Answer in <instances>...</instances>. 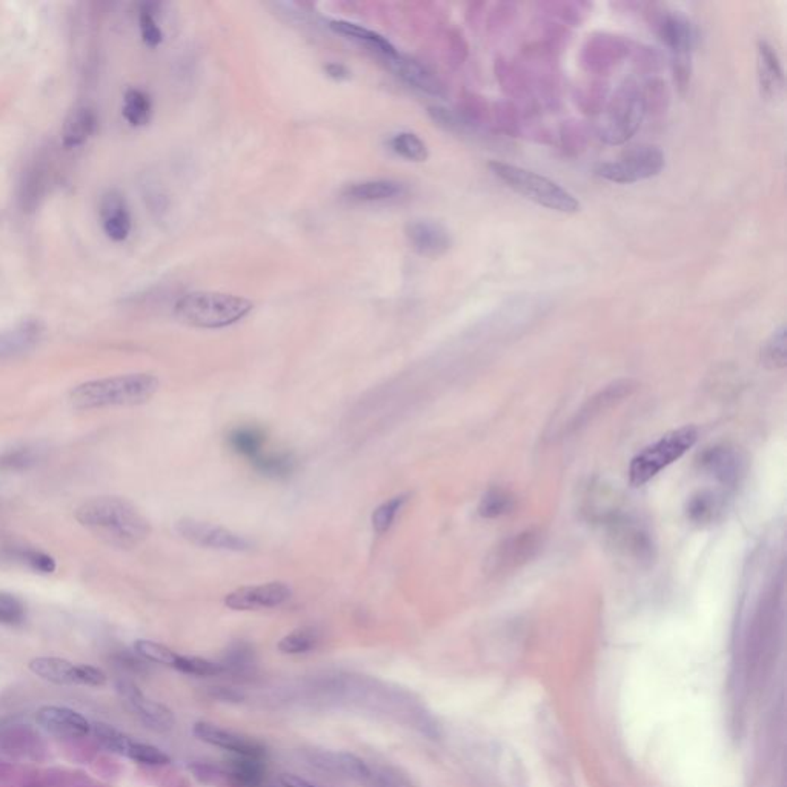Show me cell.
I'll return each instance as SVG.
<instances>
[{"mask_svg":"<svg viewBox=\"0 0 787 787\" xmlns=\"http://www.w3.org/2000/svg\"><path fill=\"white\" fill-rule=\"evenodd\" d=\"M620 498L610 485L597 481L582 492L578 509L588 523L603 532L608 545L618 556L640 566H651L655 560L653 535Z\"/></svg>","mask_w":787,"mask_h":787,"instance_id":"cell-1","label":"cell"},{"mask_svg":"<svg viewBox=\"0 0 787 787\" xmlns=\"http://www.w3.org/2000/svg\"><path fill=\"white\" fill-rule=\"evenodd\" d=\"M76 520L109 545L133 548L151 532L139 509L120 497H98L77 507Z\"/></svg>","mask_w":787,"mask_h":787,"instance_id":"cell-2","label":"cell"},{"mask_svg":"<svg viewBox=\"0 0 787 787\" xmlns=\"http://www.w3.org/2000/svg\"><path fill=\"white\" fill-rule=\"evenodd\" d=\"M160 382L152 374H128L82 383L70 394L76 410H98L108 406L142 405L159 391Z\"/></svg>","mask_w":787,"mask_h":787,"instance_id":"cell-3","label":"cell"},{"mask_svg":"<svg viewBox=\"0 0 787 787\" xmlns=\"http://www.w3.org/2000/svg\"><path fill=\"white\" fill-rule=\"evenodd\" d=\"M254 309L245 297L199 291L182 297L174 307L176 317L195 328L221 329L238 324Z\"/></svg>","mask_w":787,"mask_h":787,"instance_id":"cell-4","label":"cell"},{"mask_svg":"<svg viewBox=\"0 0 787 787\" xmlns=\"http://www.w3.org/2000/svg\"><path fill=\"white\" fill-rule=\"evenodd\" d=\"M600 114L599 135L604 143L618 146L631 141L646 116L640 83L636 79H626Z\"/></svg>","mask_w":787,"mask_h":787,"instance_id":"cell-5","label":"cell"},{"mask_svg":"<svg viewBox=\"0 0 787 787\" xmlns=\"http://www.w3.org/2000/svg\"><path fill=\"white\" fill-rule=\"evenodd\" d=\"M489 169L507 188L537 205L563 214H575L582 208L575 195L545 176L503 162L489 163Z\"/></svg>","mask_w":787,"mask_h":787,"instance_id":"cell-6","label":"cell"},{"mask_svg":"<svg viewBox=\"0 0 787 787\" xmlns=\"http://www.w3.org/2000/svg\"><path fill=\"white\" fill-rule=\"evenodd\" d=\"M698 438L694 427H683L664 434L657 442L649 445L642 453L636 454L629 466V480L634 486H643L653 480L669 464L681 459Z\"/></svg>","mask_w":787,"mask_h":787,"instance_id":"cell-7","label":"cell"},{"mask_svg":"<svg viewBox=\"0 0 787 787\" xmlns=\"http://www.w3.org/2000/svg\"><path fill=\"white\" fill-rule=\"evenodd\" d=\"M666 165L664 152L655 145L632 146L615 162L601 163L595 169L599 177L612 184L631 185L655 177Z\"/></svg>","mask_w":787,"mask_h":787,"instance_id":"cell-8","label":"cell"},{"mask_svg":"<svg viewBox=\"0 0 787 787\" xmlns=\"http://www.w3.org/2000/svg\"><path fill=\"white\" fill-rule=\"evenodd\" d=\"M543 546L540 529H526L502 540L486 560V571L492 575H506L517 571L537 557Z\"/></svg>","mask_w":787,"mask_h":787,"instance_id":"cell-9","label":"cell"},{"mask_svg":"<svg viewBox=\"0 0 787 787\" xmlns=\"http://www.w3.org/2000/svg\"><path fill=\"white\" fill-rule=\"evenodd\" d=\"M176 531L189 543L206 549L231 550V552L251 549L249 540L245 539L243 535L232 532L223 526H217L195 518H180L176 522Z\"/></svg>","mask_w":787,"mask_h":787,"instance_id":"cell-10","label":"cell"},{"mask_svg":"<svg viewBox=\"0 0 787 787\" xmlns=\"http://www.w3.org/2000/svg\"><path fill=\"white\" fill-rule=\"evenodd\" d=\"M631 47L626 39L614 34H593L588 39L582 51V65L584 70L604 76L629 56Z\"/></svg>","mask_w":787,"mask_h":787,"instance_id":"cell-11","label":"cell"},{"mask_svg":"<svg viewBox=\"0 0 787 787\" xmlns=\"http://www.w3.org/2000/svg\"><path fill=\"white\" fill-rule=\"evenodd\" d=\"M116 688H117V692H119L125 706L128 707L135 717L145 724L146 728L157 731V732H168L174 728L176 720H174L173 712L160 703L148 698L131 681L122 679Z\"/></svg>","mask_w":787,"mask_h":787,"instance_id":"cell-12","label":"cell"},{"mask_svg":"<svg viewBox=\"0 0 787 787\" xmlns=\"http://www.w3.org/2000/svg\"><path fill=\"white\" fill-rule=\"evenodd\" d=\"M291 595V588L286 583L270 582L236 589L225 597V604L232 610H270L285 604Z\"/></svg>","mask_w":787,"mask_h":787,"instance_id":"cell-13","label":"cell"},{"mask_svg":"<svg viewBox=\"0 0 787 787\" xmlns=\"http://www.w3.org/2000/svg\"><path fill=\"white\" fill-rule=\"evenodd\" d=\"M700 468L724 486L739 485L748 470L744 454L729 445H717L701 454Z\"/></svg>","mask_w":787,"mask_h":787,"instance_id":"cell-14","label":"cell"},{"mask_svg":"<svg viewBox=\"0 0 787 787\" xmlns=\"http://www.w3.org/2000/svg\"><path fill=\"white\" fill-rule=\"evenodd\" d=\"M405 236L411 248L429 259H437L453 246V238L442 223L436 221H412L406 225Z\"/></svg>","mask_w":787,"mask_h":787,"instance_id":"cell-15","label":"cell"},{"mask_svg":"<svg viewBox=\"0 0 787 787\" xmlns=\"http://www.w3.org/2000/svg\"><path fill=\"white\" fill-rule=\"evenodd\" d=\"M653 23L672 57H692L696 34L688 17L679 13H660Z\"/></svg>","mask_w":787,"mask_h":787,"instance_id":"cell-16","label":"cell"},{"mask_svg":"<svg viewBox=\"0 0 787 787\" xmlns=\"http://www.w3.org/2000/svg\"><path fill=\"white\" fill-rule=\"evenodd\" d=\"M636 389V383L629 378L617 380L612 382L603 389H600L599 393L592 395L584 405L577 411V414L574 416L571 421V431H580L584 427H588L591 421L595 420L597 417L601 416L603 412L610 410L612 406L620 403L626 397H629Z\"/></svg>","mask_w":787,"mask_h":787,"instance_id":"cell-17","label":"cell"},{"mask_svg":"<svg viewBox=\"0 0 787 787\" xmlns=\"http://www.w3.org/2000/svg\"><path fill=\"white\" fill-rule=\"evenodd\" d=\"M36 722L45 732L59 739H77L91 732V724L87 718L70 707L42 706L38 711Z\"/></svg>","mask_w":787,"mask_h":787,"instance_id":"cell-18","label":"cell"},{"mask_svg":"<svg viewBox=\"0 0 787 787\" xmlns=\"http://www.w3.org/2000/svg\"><path fill=\"white\" fill-rule=\"evenodd\" d=\"M193 733L200 741L211 744V746H216V748H221V749L229 750L234 755L264 758V754H266V750H264V746L259 741L248 739V737H243V735H238V733L231 732V731L217 728V726L211 724V722H195Z\"/></svg>","mask_w":787,"mask_h":787,"instance_id":"cell-19","label":"cell"},{"mask_svg":"<svg viewBox=\"0 0 787 787\" xmlns=\"http://www.w3.org/2000/svg\"><path fill=\"white\" fill-rule=\"evenodd\" d=\"M389 68L408 83L410 87L416 88L419 91L427 92L429 96L443 98L446 94L445 85L428 66L423 65L416 59H411L408 56L395 55L393 57H385Z\"/></svg>","mask_w":787,"mask_h":787,"instance_id":"cell-20","label":"cell"},{"mask_svg":"<svg viewBox=\"0 0 787 787\" xmlns=\"http://www.w3.org/2000/svg\"><path fill=\"white\" fill-rule=\"evenodd\" d=\"M757 73L761 96L772 102L782 98L784 91V71L775 49L765 40H760L757 45Z\"/></svg>","mask_w":787,"mask_h":787,"instance_id":"cell-21","label":"cell"},{"mask_svg":"<svg viewBox=\"0 0 787 787\" xmlns=\"http://www.w3.org/2000/svg\"><path fill=\"white\" fill-rule=\"evenodd\" d=\"M44 326L39 320H25L22 324L0 333V359L23 356L38 346L42 339Z\"/></svg>","mask_w":787,"mask_h":787,"instance_id":"cell-22","label":"cell"},{"mask_svg":"<svg viewBox=\"0 0 787 787\" xmlns=\"http://www.w3.org/2000/svg\"><path fill=\"white\" fill-rule=\"evenodd\" d=\"M103 231L114 242H122L130 236L131 216L124 195L108 191L100 202Z\"/></svg>","mask_w":787,"mask_h":787,"instance_id":"cell-23","label":"cell"},{"mask_svg":"<svg viewBox=\"0 0 787 787\" xmlns=\"http://www.w3.org/2000/svg\"><path fill=\"white\" fill-rule=\"evenodd\" d=\"M314 765L335 774L354 778V780H369L372 772L365 761L350 752H318L314 755Z\"/></svg>","mask_w":787,"mask_h":787,"instance_id":"cell-24","label":"cell"},{"mask_svg":"<svg viewBox=\"0 0 787 787\" xmlns=\"http://www.w3.org/2000/svg\"><path fill=\"white\" fill-rule=\"evenodd\" d=\"M30 670L39 679L55 685H79L77 681V664L70 663L64 658L38 657L28 664Z\"/></svg>","mask_w":787,"mask_h":787,"instance_id":"cell-25","label":"cell"},{"mask_svg":"<svg viewBox=\"0 0 787 787\" xmlns=\"http://www.w3.org/2000/svg\"><path fill=\"white\" fill-rule=\"evenodd\" d=\"M405 186L394 180H367L348 185L342 195L354 202H385L403 195Z\"/></svg>","mask_w":787,"mask_h":787,"instance_id":"cell-26","label":"cell"},{"mask_svg":"<svg viewBox=\"0 0 787 787\" xmlns=\"http://www.w3.org/2000/svg\"><path fill=\"white\" fill-rule=\"evenodd\" d=\"M724 509L722 497L712 491H700L694 494L686 505V517L698 526L717 522Z\"/></svg>","mask_w":787,"mask_h":787,"instance_id":"cell-27","label":"cell"},{"mask_svg":"<svg viewBox=\"0 0 787 787\" xmlns=\"http://www.w3.org/2000/svg\"><path fill=\"white\" fill-rule=\"evenodd\" d=\"M96 125H98V119H96V114L92 109L87 108V107L74 109L66 117L64 130H62L64 145L66 148H77V146L83 145L96 130Z\"/></svg>","mask_w":787,"mask_h":787,"instance_id":"cell-28","label":"cell"},{"mask_svg":"<svg viewBox=\"0 0 787 787\" xmlns=\"http://www.w3.org/2000/svg\"><path fill=\"white\" fill-rule=\"evenodd\" d=\"M225 775L234 787H259L264 782V765L262 758L236 755L228 761Z\"/></svg>","mask_w":787,"mask_h":787,"instance_id":"cell-29","label":"cell"},{"mask_svg":"<svg viewBox=\"0 0 787 787\" xmlns=\"http://www.w3.org/2000/svg\"><path fill=\"white\" fill-rule=\"evenodd\" d=\"M227 442L232 453L251 462L264 453L266 432L259 427H238L228 434Z\"/></svg>","mask_w":787,"mask_h":787,"instance_id":"cell-30","label":"cell"},{"mask_svg":"<svg viewBox=\"0 0 787 787\" xmlns=\"http://www.w3.org/2000/svg\"><path fill=\"white\" fill-rule=\"evenodd\" d=\"M329 28L337 34L365 42V44L376 49L377 53H380L383 56V59L399 55V51L394 48V45L389 42L388 39L383 38L380 34L371 31L368 28L357 25V23L346 22V21H333V22H329Z\"/></svg>","mask_w":787,"mask_h":787,"instance_id":"cell-31","label":"cell"},{"mask_svg":"<svg viewBox=\"0 0 787 787\" xmlns=\"http://www.w3.org/2000/svg\"><path fill=\"white\" fill-rule=\"evenodd\" d=\"M251 463L260 475L274 480L288 479L296 471V459L290 453H262Z\"/></svg>","mask_w":787,"mask_h":787,"instance_id":"cell-32","label":"cell"},{"mask_svg":"<svg viewBox=\"0 0 787 787\" xmlns=\"http://www.w3.org/2000/svg\"><path fill=\"white\" fill-rule=\"evenodd\" d=\"M152 103L150 96L142 90H128L125 92L124 117L133 126H143L151 119Z\"/></svg>","mask_w":787,"mask_h":787,"instance_id":"cell-33","label":"cell"},{"mask_svg":"<svg viewBox=\"0 0 787 787\" xmlns=\"http://www.w3.org/2000/svg\"><path fill=\"white\" fill-rule=\"evenodd\" d=\"M431 117L443 130L451 131L454 134H472L480 130V126L468 119L463 113H457L454 109L443 108V107H431L429 108Z\"/></svg>","mask_w":787,"mask_h":787,"instance_id":"cell-34","label":"cell"},{"mask_svg":"<svg viewBox=\"0 0 787 787\" xmlns=\"http://www.w3.org/2000/svg\"><path fill=\"white\" fill-rule=\"evenodd\" d=\"M515 507V498L511 492L500 489V488H492L481 497L479 503V514L483 518H500L503 515L511 514Z\"/></svg>","mask_w":787,"mask_h":787,"instance_id":"cell-35","label":"cell"},{"mask_svg":"<svg viewBox=\"0 0 787 787\" xmlns=\"http://www.w3.org/2000/svg\"><path fill=\"white\" fill-rule=\"evenodd\" d=\"M761 361L765 368L774 369V371L786 367L787 345L786 326L784 324L775 329L771 337L765 340V345L761 348Z\"/></svg>","mask_w":787,"mask_h":787,"instance_id":"cell-36","label":"cell"},{"mask_svg":"<svg viewBox=\"0 0 787 787\" xmlns=\"http://www.w3.org/2000/svg\"><path fill=\"white\" fill-rule=\"evenodd\" d=\"M389 146L395 154L411 162H425L429 157L428 146L414 133H399L389 141Z\"/></svg>","mask_w":787,"mask_h":787,"instance_id":"cell-37","label":"cell"},{"mask_svg":"<svg viewBox=\"0 0 787 787\" xmlns=\"http://www.w3.org/2000/svg\"><path fill=\"white\" fill-rule=\"evenodd\" d=\"M320 640V634L314 627H300L283 636L277 647L286 655H300L313 651Z\"/></svg>","mask_w":787,"mask_h":787,"instance_id":"cell-38","label":"cell"},{"mask_svg":"<svg viewBox=\"0 0 787 787\" xmlns=\"http://www.w3.org/2000/svg\"><path fill=\"white\" fill-rule=\"evenodd\" d=\"M91 731L102 748L113 752V754L120 755V757H128L131 744L134 741V739H131V737L125 735L124 732H120L109 724H105V722H96L94 726H91Z\"/></svg>","mask_w":787,"mask_h":787,"instance_id":"cell-39","label":"cell"},{"mask_svg":"<svg viewBox=\"0 0 787 787\" xmlns=\"http://www.w3.org/2000/svg\"><path fill=\"white\" fill-rule=\"evenodd\" d=\"M608 94H610V90H608L606 82H589L584 87L580 88L577 96L578 107L583 109V113L600 114L603 111L604 105L610 99Z\"/></svg>","mask_w":787,"mask_h":787,"instance_id":"cell-40","label":"cell"},{"mask_svg":"<svg viewBox=\"0 0 787 787\" xmlns=\"http://www.w3.org/2000/svg\"><path fill=\"white\" fill-rule=\"evenodd\" d=\"M408 498H410L408 494L393 497V498H389L386 502L382 503L372 513V529H374L376 534L382 535L385 532H388L394 522H395V518H397L400 511H402V507L405 506V503L408 502Z\"/></svg>","mask_w":787,"mask_h":787,"instance_id":"cell-41","label":"cell"},{"mask_svg":"<svg viewBox=\"0 0 787 787\" xmlns=\"http://www.w3.org/2000/svg\"><path fill=\"white\" fill-rule=\"evenodd\" d=\"M39 454L30 446H19V448L8 449L0 455V471L4 472H22L31 470L34 464H38Z\"/></svg>","mask_w":787,"mask_h":787,"instance_id":"cell-42","label":"cell"},{"mask_svg":"<svg viewBox=\"0 0 787 787\" xmlns=\"http://www.w3.org/2000/svg\"><path fill=\"white\" fill-rule=\"evenodd\" d=\"M44 191L45 174L42 168H31L23 178L22 189H21V202H22L23 210L33 211L38 206L39 200L42 199Z\"/></svg>","mask_w":787,"mask_h":787,"instance_id":"cell-43","label":"cell"},{"mask_svg":"<svg viewBox=\"0 0 787 787\" xmlns=\"http://www.w3.org/2000/svg\"><path fill=\"white\" fill-rule=\"evenodd\" d=\"M561 145L569 156H575L586 150L588 145V130L583 122L569 120L565 122L560 131Z\"/></svg>","mask_w":787,"mask_h":787,"instance_id":"cell-44","label":"cell"},{"mask_svg":"<svg viewBox=\"0 0 787 787\" xmlns=\"http://www.w3.org/2000/svg\"><path fill=\"white\" fill-rule=\"evenodd\" d=\"M134 649L137 655L145 658L152 663L165 664L169 668L176 666L178 653L171 651L169 647L163 646L160 643L150 642V640H137L134 643Z\"/></svg>","mask_w":787,"mask_h":787,"instance_id":"cell-45","label":"cell"},{"mask_svg":"<svg viewBox=\"0 0 787 787\" xmlns=\"http://www.w3.org/2000/svg\"><path fill=\"white\" fill-rule=\"evenodd\" d=\"M174 669L184 674L197 675V677H212L225 672L221 663H214L206 658L188 657V655H178Z\"/></svg>","mask_w":787,"mask_h":787,"instance_id":"cell-46","label":"cell"},{"mask_svg":"<svg viewBox=\"0 0 787 787\" xmlns=\"http://www.w3.org/2000/svg\"><path fill=\"white\" fill-rule=\"evenodd\" d=\"M644 108L647 113L660 114L666 111L669 103L668 88L660 79H651L646 87L642 88Z\"/></svg>","mask_w":787,"mask_h":787,"instance_id":"cell-47","label":"cell"},{"mask_svg":"<svg viewBox=\"0 0 787 787\" xmlns=\"http://www.w3.org/2000/svg\"><path fill=\"white\" fill-rule=\"evenodd\" d=\"M27 617V610L22 600L13 593L0 592V626L22 625Z\"/></svg>","mask_w":787,"mask_h":787,"instance_id":"cell-48","label":"cell"},{"mask_svg":"<svg viewBox=\"0 0 787 787\" xmlns=\"http://www.w3.org/2000/svg\"><path fill=\"white\" fill-rule=\"evenodd\" d=\"M126 758L137 761V763H141V765H168V763L171 761V758H169L165 752L159 749V748H156V746L139 743V741H133L130 752H128V757H126Z\"/></svg>","mask_w":787,"mask_h":787,"instance_id":"cell-49","label":"cell"},{"mask_svg":"<svg viewBox=\"0 0 787 787\" xmlns=\"http://www.w3.org/2000/svg\"><path fill=\"white\" fill-rule=\"evenodd\" d=\"M496 114L497 124L498 128L509 135H517L522 128L520 124V113H518L517 105H514L509 100H503L496 105L494 109Z\"/></svg>","mask_w":787,"mask_h":787,"instance_id":"cell-50","label":"cell"},{"mask_svg":"<svg viewBox=\"0 0 787 787\" xmlns=\"http://www.w3.org/2000/svg\"><path fill=\"white\" fill-rule=\"evenodd\" d=\"M13 557L40 574H53L56 571L55 558L47 556L45 552H40V550L28 549V548L17 549L13 552Z\"/></svg>","mask_w":787,"mask_h":787,"instance_id":"cell-51","label":"cell"},{"mask_svg":"<svg viewBox=\"0 0 787 787\" xmlns=\"http://www.w3.org/2000/svg\"><path fill=\"white\" fill-rule=\"evenodd\" d=\"M154 13H156V5H154V4H145V5H142V39H143V42H145L148 47H151V48L159 47L163 39L162 31H160L159 25H157Z\"/></svg>","mask_w":787,"mask_h":787,"instance_id":"cell-52","label":"cell"},{"mask_svg":"<svg viewBox=\"0 0 787 787\" xmlns=\"http://www.w3.org/2000/svg\"><path fill=\"white\" fill-rule=\"evenodd\" d=\"M552 13V16L558 17L563 22L580 23L583 19L588 16L589 5L586 4H572V2H563V4H549L546 5Z\"/></svg>","mask_w":787,"mask_h":787,"instance_id":"cell-53","label":"cell"},{"mask_svg":"<svg viewBox=\"0 0 787 787\" xmlns=\"http://www.w3.org/2000/svg\"><path fill=\"white\" fill-rule=\"evenodd\" d=\"M77 681L83 686H103L107 683V675L102 669L88 666V664H77Z\"/></svg>","mask_w":787,"mask_h":787,"instance_id":"cell-54","label":"cell"},{"mask_svg":"<svg viewBox=\"0 0 787 787\" xmlns=\"http://www.w3.org/2000/svg\"><path fill=\"white\" fill-rule=\"evenodd\" d=\"M324 71H326V74H328L331 79H334V81H348L350 77V71L348 70L345 65L337 64V62L328 64V65L324 66Z\"/></svg>","mask_w":787,"mask_h":787,"instance_id":"cell-55","label":"cell"},{"mask_svg":"<svg viewBox=\"0 0 787 787\" xmlns=\"http://www.w3.org/2000/svg\"><path fill=\"white\" fill-rule=\"evenodd\" d=\"M279 782L288 787H316L311 783H307V780H302L296 775H288V774H283Z\"/></svg>","mask_w":787,"mask_h":787,"instance_id":"cell-56","label":"cell"}]
</instances>
